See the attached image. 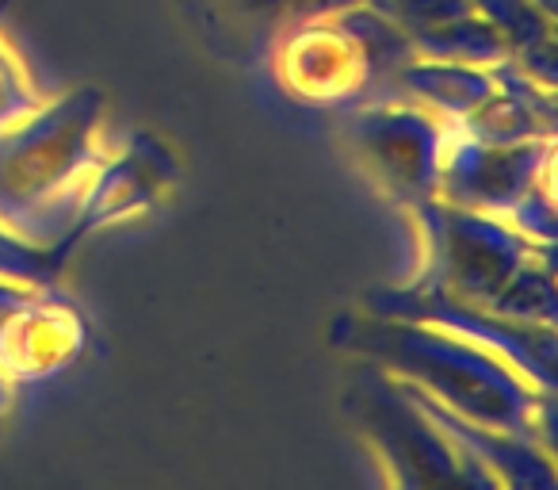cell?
Wrapping results in <instances>:
<instances>
[{"label":"cell","instance_id":"cell-8","mask_svg":"<svg viewBox=\"0 0 558 490\" xmlns=\"http://www.w3.org/2000/svg\"><path fill=\"white\" fill-rule=\"evenodd\" d=\"M177 184H180L177 150L154 131L131 134L116 154L108 150V157L93 172L77 211H73L70 230L54 246H62L73 258V250L85 238H93V234L134 223V218H146L149 211H157L177 192Z\"/></svg>","mask_w":558,"mask_h":490},{"label":"cell","instance_id":"cell-20","mask_svg":"<svg viewBox=\"0 0 558 490\" xmlns=\"http://www.w3.org/2000/svg\"><path fill=\"white\" fill-rule=\"evenodd\" d=\"M383 16L395 20L402 32L417 35L428 27H440L448 20H459L466 12H474V0H367Z\"/></svg>","mask_w":558,"mask_h":490},{"label":"cell","instance_id":"cell-18","mask_svg":"<svg viewBox=\"0 0 558 490\" xmlns=\"http://www.w3.org/2000/svg\"><path fill=\"white\" fill-rule=\"evenodd\" d=\"M210 9L226 24L241 27V32H268V35H279L291 20L306 16L303 0H210Z\"/></svg>","mask_w":558,"mask_h":490},{"label":"cell","instance_id":"cell-16","mask_svg":"<svg viewBox=\"0 0 558 490\" xmlns=\"http://www.w3.org/2000/svg\"><path fill=\"white\" fill-rule=\"evenodd\" d=\"M43 100L47 96H43L32 65L12 47L9 35L0 32V134L9 131V127L24 123L32 111H39Z\"/></svg>","mask_w":558,"mask_h":490},{"label":"cell","instance_id":"cell-10","mask_svg":"<svg viewBox=\"0 0 558 490\" xmlns=\"http://www.w3.org/2000/svg\"><path fill=\"white\" fill-rule=\"evenodd\" d=\"M85 322L54 288L0 280V368L16 383L50 380L85 349Z\"/></svg>","mask_w":558,"mask_h":490},{"label":"cell","instance_id":"cell-3","mask_svg":"<svg viewBox=\"0 0 558 490\" xmlns=\"http://www.w3.org/2000/svg\"><path fill=\"white\" fill-rule=\"evenodd\" d=\"M410 218L417 230L413 280L478 307H494L505 284L539 250L509 218L456 207L440 195L413 203Z\"/></svg>","mask_w":558,"mask_h":490},{"label":"cell","instance_id":"cell-11","mask_svg":"<svg viewBox=\"0 0 558 490\" xmlns=\"http://www.w3.org/2000/svg\"><path fill=\"white\" fill-rule=\"evenodd\" d=\"M390 380H395L398 391H402L463 456H471L497 487H512V490H555L558 487L555 452L539 449V444L527 441V437L478 426V421L448 410V406L436 403L433 395H425V391L413 387V383L398 380V375H390Z\"/></svg>","mask_w":558,"mask_h":490},{"label":"cell","instance_id":"cell-19","mask_svg":"<svg viewBox=\"0 0 558 490\" xmlns=\"http://www.w3.org/2000/svg\"><path fill=\"white\" fill-rule=\"evenodd\" d=\"M555 218H558L555 215V169H547L535 180L532 192L512 207L509 223L517 226L527 241H535V246H555V238H558Z\"/></svg>","mask_w":558,"mask_h":490},{"label":"cell","instance_id":"cell-9","mask_svg":"<svg viewBox=\"0 0 558 490\" xmlns=\"http://www.w3.org/2000/svg\"><path fill=\"white\" fill-rule=\"evenodd\" d=\"M547 169H555V139L494 146V142H478L451 127V139L440 157L436 195L456 207L509 218L512 207L532 192Z\"/></svg>","mask_w":558,"mask_h":490},{"label":"cell","instance_id":"cell-22","mask_svg":"<svg viewBox=\"0 0 558 490\" xmlns=\"http://www.w3.org/2000/svg\"><path fill=\"white\" fill-rule=\"evenodd\" d=\"M306 12H329V9H344V4H352V0H303Z\"/></svg>","mask_w":558,"mask_h":490},{"label":"cell","instance_id":"cell-2","mask_svg":"<svg viewBox=\"0 0 558 490\" xmlns=\"http://www.w3.org/2000/svg\"><path fill=\"white\" fill-rule=\"evenodd\" d=\"M104 119L108 100L85 85L43 100L39 111L0 134V218L43 246L62 241L88 180L108 157Z\"/></svg>","mask_w":558,"mask_h":490},{"label":"cell","instance_id":"cell-7","mask_svg":"<svg viewBox=\"0 0 558 490\" xmlns=\"http://www.w3.org/2000/svg\"><path fill=\"white\" fill-rule=\"evenodd\" d=\"M271 70L283 93L314 108H349L379 88V73L341 9L291 20L276 35Z\"/></svg>","mask_w":558,"mask_h":490},{"label":"cell","instance_id":"cell-4","mask_svg":"<svg viewBox=\"0 0 558 490\" xmlns=\"http://www.w3.org/2000/svg\"><path fill=\"white\" fill-rule=\"evenodd\" d=\"M341 139L375 192L410 211L413 203L436 195L451 127L410 100L372 96V100L349 104Z\"/></svg>","mask_w":558,"mask_h":490},{"label":"cell","instance_id":"cell-6","mask_svg":"<svg viewBox=\"0 0 558 490\" xmlns=\"http://www.w3.org/2000/svg\"><path fill=\"white\" fill-rule=\"evenodd\" d=\"M360 426L372 452L398 487H478L497 490V482L456 449L387 372L372 368L360 387Z\"/></svg>","mask_w":558,"mask_h":490},{"label":"cell","instance_id":"cell-21","mask_svg":"<svg viewBox=\"0 0 558 490\" xmlns=\"http://www.w3.org/2000/svg\"><path fill=\"white\" fill-rule=\"evenodd\" d=\"M12 395H16V380H12L4 368H0V421L9 418V410H12Z\"/></svg>","mask_w":558,"mask_h":490},{"label":"cell","instance_id":"cell-5","mask_svg":"<svg viewBox=\"0 0 558 490\" xmlns=\"http://www.w3.org/2000/svg\"><path fill=\"white\" fill-rule=\"evenodd\" d=\"M367 311H372L375 319L417 322V326H433V330H444V334L463 337V342L501 357L505 364L524 375L532 387L555 395V352H558L555 326L505 319V314L489 311V307L466 303V299L448 296V291L428 288V284H417V280H410L405 288L372 291V296H367Z\"/></svg>","mask_w":558,"mask_h":490},{"label":"cell","instance_id":"cell-1","mask_svg":"<svg viewBox=\"0 0 558 490\" xmlns=\"http://www.w3.org/2000/svg\"><path fill=\"white\" fill-rule=\"evenodd\" d=\"M344 345L364 352L379 372L421 387L448 410L555 452V395L532 387L494 352L444 330L398 319L349 322Z\"/></svg>","mask_w":558,"mask_h":490},{"label":"cell","instance_id":"cell-12","mask_svg":"<svg viewBox=\"0 0 558 490\" xmlns=\"http://www.w3.org/2000/svg\"><path fill=\"white\" fill-rule=\"evenodd\" d=\"M497 93V65H463V62H436V58H410L395 77L383 85L379 96H398L417 108L433 111L448 127H459L466 116L482 108Z\"/></svg>","mask_w":558,"mask_h":490},{"label":"cell","instance_id":"cell-13","mask_svg":"<svg viewBox=\"0 0 558 490\" xmlns=\"http://www.w3.org/2000/svg\"><path fill=\"white\" fill-rule=\"evenodd\" d=\"M410 39L421 58H436V62H463V65H486V70H494V65L512 58L501 32L486 16H478V12H466V16L448 20L440 27H428V32H417Z\"/></svg>","mask_w":558,"mask_h":490},{"label":"cell","instance_id":"cell-14","mask_svg":"<svg viewBox=\"0 0 558 490\" xmlns=\"http://www.w3.org/2000/svg\"><path fill=\"white\" fill-rule=\"evenodd\" d=\"M489 311L517 322H539L555 326L558 291H555V246H539L532 258L520 265V273L505 284V291L494 299Z\"/></svg>","mask_w":558,"mask_h":490},{"label":"cell","instance_id":"cell-17","mask_svg":"<svg viewBox=\"0 0 558 490\" xmlns=\"http://www.w3.org/2000/svg\"><path fill=\"white\" fill-rule=\"evenodd\" d=\"M474 12L501 32L512 55L555 39V20H547L532 0H474Z\"/></svg>","mask_w":558,"mask_h":490},{"label":"cell","instance_id":"cell-15","mask_svg":"<svg viewBox=\"0 0 558 490\" xmlns=\"http://www.w3.org/2000/svg\"><path fill=\"white\" fill-rule=\"evenodd\" d=\"M70 253L62 246H43L20 234L0 218V280L32 284V288H54Z\"/></svg>","mask_w":558,"mask_h":490}]
</instances>
